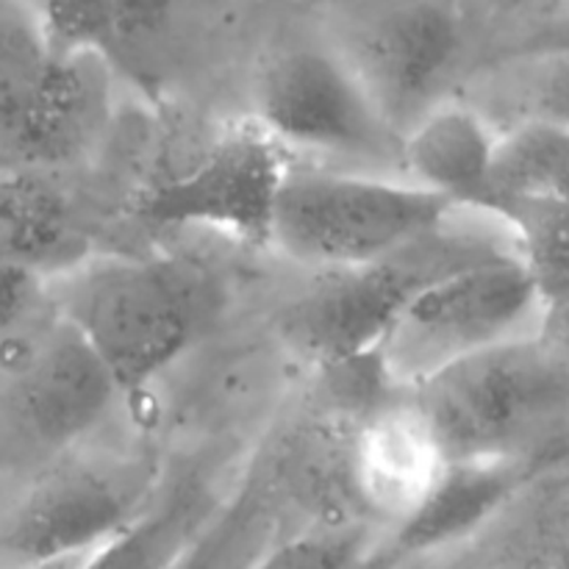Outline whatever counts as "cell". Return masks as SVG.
Segmentation results:
<instances>
[{
  "mask_svg": "<svg viewBox=\"0 0 569 569\" xmlns=\"http://www.w3.org/2000/svg\"><path fill=\"white\" fill-rule=\"evenodd\" d=\"M398 395L445 465L542 470L569 456V356L545 333L456 361Z\"/></svg>",
  "mask_w": 569,
  "mask_h": 569,
  "instance_id": "cell-1",
  "label": "cell"
},
{
  "mask_svg": "<svg viewBox=\"0 0 569 569\" xmlns=\"http://www.w3.org/2000/svg\"><path fill=\"white\" fill-rule=\"evenodd\" d=\"M44 292L120 392L170 370L209 315L203 283L176 259L89 253L50 278Z\"/></svg>",
  "mask_w": 569,
  "mask_h": 569,
  "instance_id": "cell-2",
  "label": "cell"
},
{
  "mask_svg": "<svg viewBox=\"0 0 569 569\" xmlns=\"http://www.w3.org/2000/svg\"><path fill=\"white\" fill-rule=\"evenodd\" d=\"M498 256H520L511 228L498 217L456 211L442 228L376 264L320 276L283 309V339L326 367L365 365L422 289Z\"/></svg>",
  "mask_w": 569,
  "mask_h": 569,
  "instance_id": "cell-3",
  "label": "cell"
},
{
  "mask_svg": "<svg viewBox=\"0 0 569 569\" xmlns=\"http://www.w3.org/2000/svg\"><path fill=\"white\" fill-rule=\"evenodd\" d=\"M111 64L48 42L37 6L0 3V172L83 159L109 128Z\"/></svg>",
  "mask_w": 569,
  "mask_h": 569,
  "instance_id": "cell-4",
  "label": "cell"
},
{
  "mask_svg": "<svg viewBox=\"0 0 569 569\" xmlns=\"http://www.w3.org/2000/svg\"><path fill=\"white\" fill-rule=\"evenodd\" d=\"M456 209L398 176L289 164L270 248L326 272L376 264L442 228Z\"/></svg>",
  "mask_w": 569,
  "mask_h": 569,
  "instance_id": "cell-5",
  "label": "cell"
},
{
  "mask_svg": "<svg viewBox=\"0 0 569 569\" xmlns=\"http://www.w3.org/2000/svg\"><path fill=\"white\" fill-rule=\"evenodd\" d=\"M545 300L520 256L439 278L398 315L370 365L395 392L483 350L542 333Z\"/></svg>",
  "mask_w": 569,
  "mask_h": 569,
  "instance_id": "cell-6",
  "label": "cell"
},
{
  "mask_svg": "<svg viewBox=\"0 0 569 569\" xmlns=\"http://www.w3.org/2000/svg\"><path fill=\"white\" fill-rule=\"evenodd\" d=\"M253 122L287 156L333 161V170L403 178V137L328 42L283 44L261 61Z\"/></svg>",
  "mask_w": 569,
  "mask_h": 569,
  "instance_id": "cell-7",
  "label": "cell"
},
{
  "mask_svg": "<svg viewBox=\"0 0 569 569\" xmlns=\"http://www.w3.org/2000/svg\"><path fill=\"white\" fill-rule=\"evenodd\" d=\"M326 42L383 120L406 137L448 100L470 42L467 11L450 3H350L328 9Z\"/></svg>",
  "mask_w": 569,
  "mask_h": 569,
  "instance_id": "cell-8",
  "label": "cell"
},
{
  "mask_svg": "<svg viewBox=\"0 0 569 569\" xmlns=\"http://www.w3.org/2000/svg\"><path fill=\"white\" fill-rule=\"evenodd\" d=\"M156 500L153 465L67 450L0 522V569L89 556Z\"/></svg>",
  "mask_w": 569,
  "mask_h": 569,
  "instance_id": "cell-9",
  "label": "cell"
},
{
  "mask_svg": "<svg viewBox=\"0 0 569 569\" xmlns=\"http://www.w3.org/2000/svg\"><path fill=\"white\" fill-rule=\"evenodd\" d=\"M289 156L253 120L222 133L192 170L150 189L139 214L159 228H203L270 248Z\"/></svg>",
  "mask_w": 569,
  "mask_h": 569,
  "instance_id": "cell-10",
  "label": "cell"
},
{
  "mask_svg": "<svg viewBox=\"0 0 569 569\" xmlns=\"http://www.w3.org/2000/svg\"><path fill=\"white\" fill-rule=\"evenodd\" d=\"M9 398L28 433L56 453L87 439L109 415L117 383L98 356L53 309L33 320L0 356Z\"/></svg>",
  "mask_w": 569,
  "mask_h": 569,
  "instance_id": "cell-11",
  "label": "cell"
},
{
  "mask_svg": "<svg viewBox=\"0 0 569 569\" xmlns=\"http://www.w3.org/2000/svg\"><path fill=\"white\" fill-rule=\"evenodd\" d=\"M539 470L522 465H445L431 487L389 522L361 569H403L487 526Z\"/></svg>",
  "mask_w": 569,
  "mask_h": 569,
  "instance_id": "cell-12",
  "label": "cell"
},
{
  "mask_svg": "<svg viewBox=\"0 0 569 569\" xmlns=\"http://www.w3.org/2000/svg\"><path fill=\"white\" fill-rule=\"evenodd\" d=\"M498 133L465 103L448 98L403 137V178L456 211L483 214Z\"/></svg>",
  "mask_w": 569,
  "mask_h": 569,
  "instance_id": "cell-13",
  "label": "cell"
},
{
  "mask_svg": "<svg viewBox=\"0 0 569 569\" xmlns=\"http://www.w3.org/2000/svg\"><path fill=\"white\" fill-rule=\"evenodd\" d=\"M442 467L445 461L400 395L395 403L372 411L350 450L356 495L387 522L398 520L431 487Z\"/></svg>",
  "mask_w": 569,
  "mask_h": 569,
  "instance_id": "cell-14",
  "label": "cell"
},
{
  "mask_svg": "<svg viewBox=\"0 0 569 569\" xmlns=\"http://www.w3.org/2000/svg\"><path fill=\"white\" fill-rule=\"evenodd\" d=\"M461 94L495 133L522 126L569 131V50L503 53L478 67Z\"/></svg>",
  "mask_w": 569,
  "mask_h": 569,
  "instance_id": "cell-15",
  "label": "cell"
},
{
  "mask_svg": "<svg viewBox=\"0 0 569 569\" xmlns=\"http://www.w3.org/2000/svg\"><path fill=\"white\" fill-rule=\"evenodd\" d=\"M87 239L67 200L33 172H0V261L50 281L87 259Z\"/></svg>",
  "mask_w": 569,
  "mask_h": 569,
  "instance_id": "cell-16",
  "label": "cell"
},
{
  "mask_svg": "<svg viewBox=\"0 0 569 569\" xmlns=\"http://www.w3.org/2000/svg\"><path fill=\"white\" fill-rule=\"evenodd\" d=\"M214 500L200 481L178 483L156 495L153 503L117 537L83 559L81 569H176L211 526Z\"/></svg>",
  "mask_w": 569,
  "mask_h": 569,
  "instance_id": "cell-17",
  "label": "cell"
},
{
  "mask_svg": "<svg viewBox=\"0 0 569 569\" xmlns=\"http://www.w3.org/2000/svg\"><path fill=\"white\" fill-rule=\"evenodd\" d=\"M569 200V131L522 126L498 133L483 214L503 217L526 203Z\"/></svg>",
  "mask_w": 569,
  "mask_h": 569,
  "instance_id": "cell-18",
  "label": "cell"
},
{
  "mask_svg": "<svg viewBox=\"0 0 569 569\" xmlns=\"http://www.w3.org/2000/svg\"><path fill=\"white\" fill-rule=\"evenodd\" d=\"M500 220L511 228L517 250L537 283L545 309L569 295V200L526 203Z\"/></svg>",
  "mask_w": 569,
  "mask_h": 569,
  "instance_id": "cell-19",
  "label": "cell"
},
{
  "mask_svg": "<svg viewBox=\"0 0 569 569\" xmlns=\"http://www.w3.org/2000/svg\"><path fill=\"white\" fill-rule=\"evenodd\" d=\"M370 542L359 526H320L267 545L248 569H361Z\"/></svg>",
  "mask_w": 569,
  "mask_h": 569,
  "instance_id": "cell-20",
  "label": "cell"
},
{
  "mask_svg": "<svg viewBox=\"0 0 569 569\" xmlns=\"http://www.w3.org/2000/svg\"><path fill=\"white\" fill-rule=\"evenodd\" d=\"M44 278L26 267L0 261V356L11 342L48 311Z\"/></svg>",
  "mask_w": 569,
  "mask_h": 569,
  "instance_id": "cell-21",
  "label": "cell"
},
{
  "mask_svg": "<svg viewBox=\"0 0 569 569\" xmlns=\"http://www.w3.org/2000/svg\"><path fill=\"white\" fill-rule=\"evenodd\" d=\"M244 526L248 522H211L176 569H248L264 548L248 550V539H239Z\"/></svg>",
  "mask_w": 569,
  "mask_h": 569,
  "instance_id": "cell-22",
  "label": "cell"
},
{
  "mask_svg": "<svg viewBox=\"0 0 569 569\" xmlns=\"http://www.w3.org/2000/svg\"><path fill=\"white\" fill-rule=\"evenodd\" d=\"M533 50H569V6H548L528 17L498 56Z\"/></svg>",
  "mask_w": 569,
  "mask_h": 569,
  "instance_id": "cell-23",
  "label": "cell"
},
{
  "mask_svg": "<svg viewBox=\"0 0 569 569\" xmlns=\"http://www.w3.org/2000/svg\"><path fill=\"white\" fill-rule=\"evenodd\" d=\"M83 559L87 556H76V559H64V561H50V565H37V567H20V569H81Z\"/></svg>",
  "mask_w": 569,
  "mask_h": 569,
  "instance_id": "cell-24",
  "label": "cell"
}]
</instances>
